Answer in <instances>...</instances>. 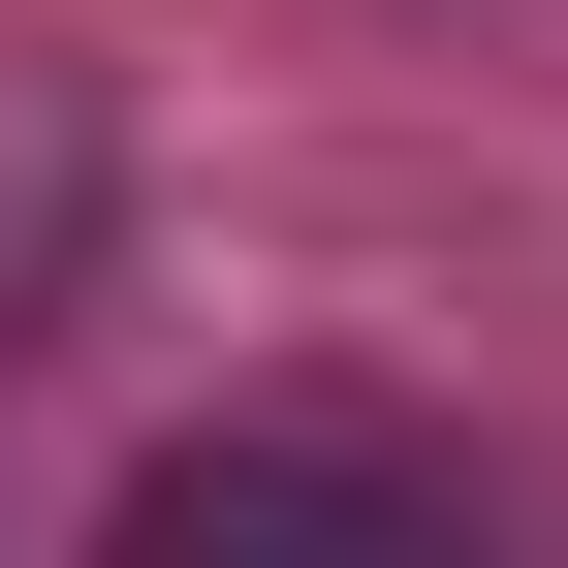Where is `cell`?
<instances>
[{"label":"cell","mask_w":568,"mask_h":568,"mask_svg":"<svg viewBox=\"0 0 568 568\" xmlns=\"http://www.w3.org/2000/svg\"><path fill=\"white\" fill-rule=\"evenodd\" d=\"M443 506H474L443 443H159V474H126L159 568H222V537H443Z\"/></svg>","instance_id":"obj_1"}]
</instances>
